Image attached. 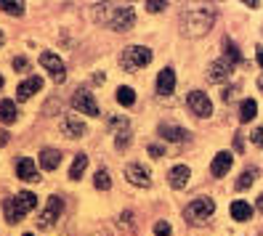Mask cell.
<instances>
[{
  "mask_svg": "<svg viewBox=\"0 0 263 236\" xmlns=\"http://www.w3.org/2000/svg\"><path fill=\"white\" fill-rule=\"evenodd\" d=\"M186 104H189V109L197 117H210L213 114V101L208 99V93H202V90H192Z\"/></svg>",
  "mask_w": 263,
  "mask_h": 236,
  "instance_id": "cell-8",
  "label": "cell"
},
{
  "mask_svg": "<svg viewBox=\"0 0 263 236\" xmlns=\"http://www.w3.org/2000/svg\"><path fill=\"white\" fill-rule=\"evenodd\" d=\"M258 88H260V90H263V74H260V77H258Z\"/></svg>",
  "mask_w": 263,
  "mask_h": 236,
  "instance_id": "cell-40",
  "label": "cell"
},
{
  "mask_svg": "<svg viewBox=\"0 0 263 236\" xmlns=\"http://www.w3.org/2000/svg\"><path fill=\"white\" fill-rule=\"evenodd\" d=\"M165 8V3H157V0H149L146 3V11H152V13H160Z\"/></svg>",
  "mask_w": 263,
  "mask_h": 236,
  "instance_id": "cell-33",
  "label": "cell"
},
{
  "mask_svg": "<svg viewBox=\"0 0 263 236\" xmlns=\"http://www.w3.org/2000/svg\"><path fill=\"white\" fill-rule=\"evenodd\" d=\"M234 93H237V88H229V90H223V101H231V99H234Z\"/></svg>",
  "mask_w": 263,
  "mask_h": 236,
  "instance_id": "cell-37",
  "label": "cell"
},
{
  "mask_svg": "<svg viewBox=\"0 0 263 236\" xmlns=\"http://www.w3.org/2000/svg\"><path fill=\"white\" fill-rule=\"evenodd\" d=\"M27 67H29V64H27V58H22V56H19V58H13V69H27Z\"/></svg>",
  "mask_w": 263,
  "mask_h": 236,
  "instance_id": "cell-35",
  "label": "cell"
},
{
  "mask_svg": "<svg viewBox=\"0 0 263 236\" xmlns=\"http://www.w3.org/2000/svg\"><path fill=\"white\" fill-rule=\"evenodd\" d=\"M90 236H109V231H104V228H101V231H96V233H90Z\"/></svg>",
  "mask_w": 263,
  "mask_h": 236,
  "instance_id": "cell-38",
  "label": "cell"
},
{
  "mask_svg": "<svg viewBox=\"0 0 263 236\" xmlns=\"http://www.w3.org/2000/svg\"><path fill=\"white\" fill-rule=\"evenodd\" d=\"M189 178H192V170L186 165H176L173 170L167 172V183L173 186V188H183V186L189 183Z\"/></svg>",
  "mask_w": 263,
  "mask_h": 236,
  "instance_id": "cell-17",
  "label": "cell"
},
{
  "mask_svg": "<svg viewBox=\"0 0 263 236\" xmlns=\"http://www.w3.org/2000/svg\"><path fill=\"white\" fill-rule=\"evenodd\" d=\"M260 236H263V233H260Z\"/></svg>",
  "mask_w": 263,
  "mask_h": 236,
  "instance_id": "cell-44",
  "label": "cell"
},
{
  "mask_svg": "<svg viewBox=\"0 0 263 236\" xmlns=\"http://www.w3.org/2000/svg\"><path fill=\"white\" fill-rule=\"evenodd\" d=\"M3 40H6V37H3V32H0V45H3Z\"/></svg>",
  "mask_w": 263,
  "mask_h": 236,
  "instance_id": "cell-41",
  "label": "cell"
},
{
  "mask_svg": "<svg viewBox=\"0 0 263 236\" xmlns=\"http://www.w3.org/2000/svg\"><path fill=\"white\" fill-rule=\"evenodd\" d=\"M231 69H234V64H229V61L221 56L218 61H213V64L208 67V80L210 83H226L231 77Z\"/></svg>",
  "mask_w": 263,
  "mask_h": 236,
  "instance_id": "cell-11",
  "label": "cell"
},
{
  "mask_svg": "<svg viewBox=\"0 0 263 236\" xmlns=\"http://www.w3.org/2000/svg\"><path fill=\"white\" fill-rule=\"evenodd\" d=\"M61 165V154L56 149H43L40 151V167L43 170H56Z\"/></svg>",
  "mask_w": 263,
  "mask_h": 236,
  "instance_id": "cell-19",
  "label": "cell"
},
{
  "mask_svg": "<svg viewBox=\"0 0 263 236\" xmlns=\"http://www.w3.org/2000/svg\"><path fill=\"white\" fill-rule=\"evenodd\" d=\"M213 212H215V202L210 196H199V199L189 202L186 207H183V218H186L189 223H202V220H208Z\"/></svg>",
  "mask_w": 263,
  "mask_h": 236,
  "instance_id": "cell-4",
  "label": "cell"
},
{
  "mask_svg": "<svg viewBox=\"0 0 263 236\" xmlns=\"http://www.w3.org/2000/svg\"><path fill=\"white\" fill-rule=\"evenodd\" d=\"M125 178H128L133 186H138V188H149V186H152V172H149V167H146V165H138V162H130V165L125 167Z\"/></svg>",
  "mask_w": 263,
  "mask_h": 236,
  "instance_id": "cell-9",
  "label": "cell"
},
{
  "mask_svg": "<svg viewBox=\"0 0 263 236\" xmlns=\"http://www.w3.org/2000/svg\"><path fill=\"white\" fill-rule=\"evenodd\" d=\"M16 117H19L16 104H13L11 99H3V101H0V120H3L6 125H11V122H16Z\"/></svg>",
  "mask_w": 263,
  "mask_h": 236,
  "instance_id": "cell-20",
  "label": "cell"
},
{
  "mask_svg": "<svg viewBox=\"0 0 263 236\" xmlns=\"http://www.w3.org/2000/svg\"><path fill=\"white\" fill-rule=\"evenodd\" d=\"M16 175H19L24 183H37V181H40V170L35 167V162H32V160L22 156V160L16 162Z\"/></svg>",
  "mask_w": 263,
  "mask_h": 236,
  "instance_id": "cell-13",
  "label": "cell"
},
{
  "mask_svg": "<svg viewBox=\"0 0 263 236\" xmlns=\"http://www.w3.org/2000/svg\"><path fill=\"white\" fill-rule=\"evenodd\" d=\"M160 135L162 138H167V141H183L189 133L183 130V128H178V125H170V122H162L160 125Z\"/></svg>",
  "mask_w": 263,
  "mask_h": 236,
  "instance_id": "cell-21",
  "label": "cell"
},
{
  "mask_svg": "<svg viewBox=\"0 0 263 236\" xmlns=\"http://www.w3.org/2000/svg\"><path fill=\"white\" fill-rule=\"evenodd\" d=\"M117 101H120L122 106H133V104H136V93H133V88H128V85L117 88Z\"/></svg>",
  "mask_w": 263,
  "mask_h": 236,
  "instance_id": "cell-28",
  "label": "cell"
},
{
  "mask_svg": "<svg viewBox=\"0 0 263 236\" xmlns=\"http://www.w3.org/2000/svg\"><path fill=\"white\" fill-rule=\"evenodd\" d=\"M173 90H176V72L170 67H165L157 74V93H160V96H170Z\"/></svg>",
  "mask_w": 263,
  "mask_h": 236,
  "instance_id": "cell-15",
  "label": "cell"
},
{
  "mask_svg": "<svg viewBox=\"0 0 263 236\" xmlns=\"http://www.w3.org/2000/svg\"><path fill=\"white\" fill-rule=\"evenodd\" d=\"M61 210H64V199L61 196H48V207H45L40 215H37V226L43 228V231H48L56 220H59V215H61Z\"/></svg>",
  "mask_w": 263,
  "mask_h": 236,
  "instance_id": "cell-5",
  "label": "cell"
},
{
  "mask_svg": "<svg viewBox=\"0 0 263 236\" xmlns=\"http://www.w3.org/2000/svg\"><path fill=\"white\" fill-rule=\"evenodd\" d=\"M223 58L229 61V64H242V53H239V48H237V43L231 40V37H226L223 40Z\"/></svg>",
  "mask_w": 263,
  "mask_h": 236,
  "instance_id": "cell-22",
  "label": "cell"
},
{
  "mask_svg": "<svg viewBox=\"0 0 263 236\" xmlns=\"http://www.w3.org/2000/svg\"><path fill=\"white\" fill-rule=\"evenodd\" d=\"M93 186L99 188V191H109L112 188V178H109V170H96V175H93Z\"/></svg>",
  "mask_w": 263,
  "mask_h": 236,
  "instance_id": "cell-25",
  "label": "cell"
},
{
  "mask_svg": "<svg viewBox=\"0 0 263 236\" xmlns=\"http://www.w3.org/2000/svg\"><path fill=\"white\" fill-rule=\"evenodd\" d=\"M130 144V130H125V133H117V138H115V146L117 149H125Z\"/></svg>",
  "mask_w": 263,
  "mask_h": 236,
  "instance_id": "cell-31",
  "label": "cell"
},
{
  "mask_svg": "<svg viewBox=\"0 0 263 236\" xmlns=\"http://www.w3.org/2000/svg\"><path fill=\"white\" fill-rule=\"evenodd\" d=\"M24 236H35V233H24Z\"/></svg>",
  "mask_w": 263,
  "mask_h": 236,
  "instance_id": "cell-43",
  "label": "cell"
},
{
  "mask_svg": "<svg viewBox=\"0 0 263 236\" xmlns=\"http://www.w3.org/2000/svg\"><path fill=\"white\" fill-rule=\"evenodd\" d=\"M72 104H74V109H77L80 114L99 117V104H96V99H93V93H88V90H74Z\"/></svg>",
  "mask_w": 263,
  "mask_h": 236,
  "instance_id": "cell-7",
  "label": "cell"
},
{
  "mask_svg": "<svg viewBox=\"0 0 263 236\" xmlns=\"http://www.w3.org/2000/svg\"><path fill=\"white\" fill-rule=\"evenodd\" d=\"M146 64H152V51L144 48V45H128L120 56V67L125 72H136V69H141Z\"/></svg>",
  "mask_w": 263,
  "mask_h": 236,
  "instance_id": "cell-3",
  "label": "cell"
},
{
  "mask_svg": "<svg viewBox=\"0 0 263 236\" xmlns=\"http://www.w3.org/2000/svg\"><path fill=\"white\" fill-rule=\"evenodd\" d=\"M93 19L101 22V24H109L115 32H128L136 24V11H133V6L99 3V6H93Z\"/></svg>",
  "mask_w": 263,
  "mask_h": 236,
  "instance_id": "cell-1",
  "label": "cell"
},
{
  "mask_svg": "<svg viewBox=\"0 0 263 236\" xmlns=\"http://www.w3.org/2000/svg\"><path fill=\"white\" fill-rule=\"evenodd\" d=\"M255 61L263 67V45H258V48H255Z\"/></svg>",
  "mask_w": 263,
  "mask_h": 236,
  "instance_id": "cell-36",
  "label": "cell"
},
{
  "mask_svg": "<svg viewBox=\"0 0 263 236\" xmlns=\"http://www.w3.org/2000/svg\"><path fill=\"white\" fill-rule=\"evenodd\" d=\"M255 178H258V170H255V167H247L242 175H239V181H237V191H245V188H250V186L255 183Z\"/></svg>",
  "mask_w": 263,
  "mask_h": 236,
  "instance_id": "cell-26",
  "label": "cell"
},
{
  "mask_svg": "<svg viewBox=\"0 0 263 236\" xmlns=\"http://www.w3.org/2000/svg\"><path fill=\"white\" fill-rule=\"evenodd\" d=\"M231 218L239 220V223H245V220H250L253 218V207L247 202L237 199V202H231Z\"/></svg>",
  "mask_w": 263,
  "mask_h": 236,
  "instance_id": "cell-18",
  "label": "cell"
},
{
  "mask_svg": "<svg viewBox=\"0 0 263 236\" xmlns=\"http://www.w3.org/2000/svg\"><path fill=\"white\" fill-rule=\"evenodd\" d=\"M3 212H6V220L13 226V223H22V218L27 215L24 210H22V204H19V199L16 196H8V199H3Z\"/></svg>",
  "mask_w": 263,
  "mask_h": 236,
  "instance_id": "cell-14",
  "label": "cell"
},
{
  "mask_svg": "<svg viewBox=\"0 0 263 236\" xmlns=\"http://www.w3.org/2000/svg\"><path fill=\"white\" fill-rule=\"evenodd\" d=\"M154 236H173V228H170L167 220H157L154 223Z\"/></svg>",
  "mask_w": 263,
  "mask_h": 236,
  "instance_id": "cell-30",
  "label": "cell"
},
{
  "mask_svg": "<svg viewBox=\"0 0 263 236\" xmlns=\"http://www.w3.org/2000/svg\"><path fill=\"white\" fill-rule=\"evenodd\" d=\"M85 130H88L85 122L77 114H64V117H61V133H64L67 138H83Z\"/></svg>",
  "mask_w": 263,
  "mask_h": 236,
  "instance_id": "cell-10",
  "label": "cell"
},
{
  "mask_svg": "<svg viewBox=\"0 0 263 236\" xmlns=\"http://www.w3.org/2000/svg\"><path fill=\"white\" fill-rule=\"evenodd\" d=\"M149 154H152V156H165V149L157 146V144H152V146H149Z\"/></svg>",
  "mask_w": 263,
  "mask_h": 236,
  "instance_id": "cell-34",
  "label": "cell"
},
{
  "mask_svg": "<svg viewBox=\"0 0 263 236\" xmlns=\"http://www.w3.org/2000/svg\"><path fill=\"white\" fill-rule=\"evenodd\" d=\"M250 141H253L255 146H260V149H263V125H260V128H255V130L250 133Z\"/></svg>",
  "mask_w": 263,
  "mask_h": 236,
  "instance_id": "cell-32",
  "label": "cell"
},
{
  "mask_svg": "<svg viewBox=\"0 0 263 236\" xmlns=\"http://www.w3.org/2000/svg\"><path fill=\"white\" fill-rule=\"evenodd\" d=\"M231 165H234V156H231V151H218L213 156V165H210V172L215 178H223L226 172L231 170Z\"/></svg>",
  "mask_w": 263,
  "mask_h": 236,
  "instance_id": "cell-12",
  "label": "cell"
},
{
  "mask_svg": "<svg viewBox=\"0 0 263 236\" xmlns=\"http://www.w3.org/2000/svg\"><path fill=\"white\" fill-rule=\"evenodd\" d=\"M16 199H19V204H22L24 212H32V210L37 207V196H35L32 191H22V194H16Z\"/></svg>",
  "mask_w": 263,
  "mask_h": 236,
  "instance_id": "cell-27",
  "label": "cell"
},
{
  "mask_svg": "<svg viewBox=\"0 0 263 236\" xmlns=\"http://www.w3.org/2000/svg\"><path fill=\"white\" fill-rule=\"evenodd\" d=\"M255 114H258L255 99H245V101L239 104V120H242V122H250V120H255Z\"/></svg>",
  "mask_w": 263,
  "mask_h": 236,
  "instance_id": "cell-23",
  "label": "cell"
},
{
  "mask_svg": "<svg viewBox=\"0 0 263 236\" xmlns=\"http://www.w3.org/2000/svg\"><path fill=\"white\" fill-rule=\"evenodd\" d=\"M215 22L213 8H192L181 13V32L186 37H202L210 32V27Z\"/></svg>",
  "mask_w": 263,
  "mask_h": 236,
  "instance_id": "cell-2",
  "label": "cell"
},
{
  "mask_svg": "<svg viewBox=\"0 0 263 236\" xmlns=\"http://www.w3.org/2000/svg\"><path fill=\"white\" fill-rule=\"evenodd\" d=\"M0 8H3L6 13H11V16H22V13H24V3H22V0H16V3H11V0H0Z\"/></svg>",
  "mask_w": 263,
  "mask_h": 236,
  "instance_id": "cell-29",
  "label": "cell"
},
{
  "mask_svg": "<svg viewBox=\"0 0 263 236\" xmlns=\"http://www.w3.org/2000/svg\"><path fill=\"white\" fill-rule=\"evenodd\" d=\"M258 212H263V194L258 196Z\"/></svg>",
  "mask_w": 263,
  "mask_h": 236,
  "instance_id": "cell-39",
  "label": "cell"
},
{
  "mask_svg": "<svg viewBox=\"0 0 263 236\" xmlns=\"http://www.w3.org/2000/svg\"><path fill=\"white\" fill-rule=\"evenodd\" d=\"M88 167V154H77L74 160H72V167H69V178L72 181H80V175L85 172Z\"/></svg>",
  "mask_w": 263,
  "mask_h": 236,
  "instance_id": "cell-24",
  "label": "cell"
},
{
  "mask_svg": "<svg viewBox=\"0 0 263 236\" xmlns=\"http://www.w3.org/2000/svg\"><path fill=\"white\" fill-rule=\"evenodd\" d=\"M40 64L51 72V77H53V83L56 85H61L67 80V69H64V61H61L56 53H51V51H45V53H40Z\"/></svg>",
  "mask_w": 263,
  "mask_h": 236,
  "instance_id": "cell-6",
  "label": "cell"
},
{
  "mask_svg": "<svg viewBox=\"0 0 263 236\" xmlns=\"http://www.w3.org/2000/svg\"><path fill=\"white\" fill-rule=\"evenodd\" d=\"M40 88H43V77H37V74H35V77H27V80L16 88V99H19V101L32 99V93H37Z\"/></svg>",
  "mask_w": 263,
  "mask_h": 236,
  "instance_id": "cell-16",
  "label": "cell"
},
{
  "mask_svg": "<svg viewBox=\"0 0 263 236\" xmlns=\"http://www.w3.org/2000/svg\"><path fill=\"white\" fill-rule=\"evenodd\" d=\"M0 88H3V77H0Z\"/></svg>",
  "mask_w": 263,
  "mask_h": 236,
  "instance_id": "cell-42",
  "label": "cell"
}]
</instances>
